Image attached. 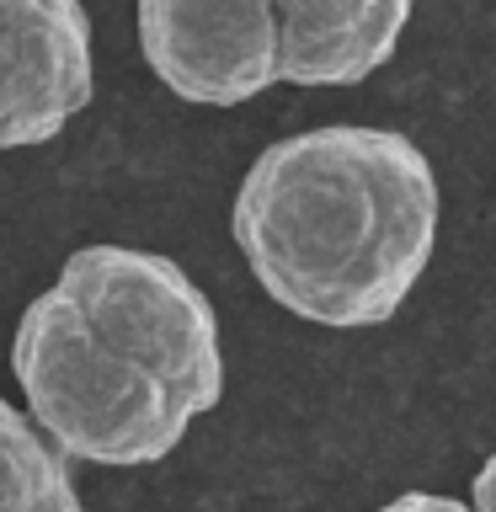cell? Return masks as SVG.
<instances>
[{
    "mask_svg": "<svg viewBox=\"0 0 496 512\" xmlns=\"http://www.w3.org/2000/svg\"><path fill=\"white\" fill-rule=\"evenodd\" d=\"M416 0H272L278 86H358L384 70Z\"/></svg>",
    "mask_w": 496,
    "mask_h": 512,
    "instance_id": "6",
    "label": "cell"
},
{
    "mask_svg": "<svg viewBox=\"0 0 496 512\" xmlns=\"http://www.w3.org/2000/svg\"><path fill=\"white\" fill-rule=\"evenodd\" d=\"M70 475V459L32 427L27 411L0 400V512H38Z\"/></svg>",
    "mask_w": 496,
    "mask_h": 512,
    "instance_id": "7",
    "label": "cell"
},
{
    "mask_svg": "<svg viewBox=\"0 0 496 512\" xmlns=\"http://www.w3.org/2000/svg\"><path fill=\"white\" fill-rule=\"evenodd\" d=\"M54 288L118 358L166 384L192 416L219 406V315L171 256L139 246H80L64 256Z\"/></svg>",
    "mask_w": 496,
    "mask_h": 512,
    "instance_id": "3",
    "label": "cell"
},
{
    "mask_svg": "<svg viewBox=\"0 0 496 512\" xmlns=\"http://www.w3.org/2000/svg\"><path fill=\"white\" fill-rule=\"evenodd\" d=\"M374 512H475L470 502H454V496H438V491H406L395 502H384Z\"/></svg>",
    "mask_w": 496,
    "mask_h": 512,
    "instance_id": "8",
    "label": "cell"
},
{
    "mask_svg": "<svg viewBox=\"0 0 496 512\" xmlns=\"http://www.w3.org/2000/svg\"><path fill=\"white\" fill-rule=\"evenodd\" d=\"M11 368L27 395L32 427L59 459H86L102 470H144L171 459L187 438L192 411L144 368L118 358L75 304L48 288L22 310Z\"/></svg>",
    "mask_w": 496,
    "mask_h": 512,
    "instance_id": "2",
    "label": "cell"
},
{
    "mask_svg": "<svg viewBox=\"0 0 496 512\" xmlns=\"http://www.w3.org/2000/svg\"><path fill=\"white\" fill-rule=\"evenodd\" d=\"M470 507L475 512H496V454L475 470V486H470Z\"/></svg>",
    "mask_w": 496,
    "mask_h": 512,
    "instance_id": "9",
    "label": "cell"
},
{
    "mask_svg": "<svg viewBox=\"0 0 496 512\" xmlns=\"http://www.w3.org/2000/svg\"><path fill=\"white\" fill-rule=\"evenodd\" d=\"M139 48L171 96L240 107L278 86L272 0H139Z\"/></svg>",
    "mask_w": 496,
    "mask_h": 512,
    "instance_id": "4",
    "label": "cell"
},
{
    "mask_svg": "<svg viewBox=\"0 0 496 512\" xmlns=\"http://www.w3.org/2000/svg\"><path fill=\"white\" fill-rule=\"evenodd\" d=\"M230 235L278 310L331 331L384 326L438 246V176L395 128H304L256 155Z\"/></svg>",
    "mask_w": 496,
    "mask_h": 512,
    "instance_id": "1",
    "label": "cell"
},
{
    "mask_svg": "<svg viewBox=\"0 0 496 512\" xmlns=\"http://www.w3.org/2000/svg\"><path fill=\"white\" fill-rule=\"evenodd\" d=\"M38 512H86V507H80V491H75V480H64V486H59L54 496H48V502H43Z\"/></svg>",
    "mask_w": 496,
    "mask_h": 512,
    "instance_id": "10",
    "label": "cell"
},
{
    "mask_svg": "<svg viewBox=\"0 0 496 512\" xmlns=\"http://www.w3.org/2000/svg\"><path fill=\"white\" fill-rule=\"evenodd\" d=\"M91 16L80 0H0V150L64 134L91 102Z\"/></svg>",
    "mask_w": 496,
    "mask_h": 512,
    "instance_id": "5",
    "label": "cell"
}]
</instances>
